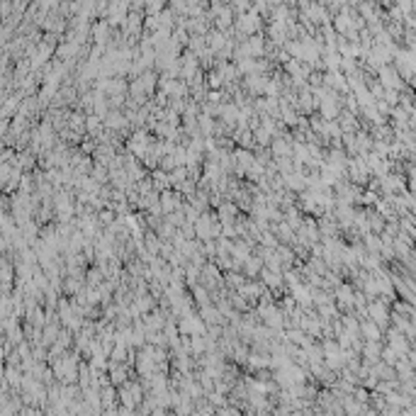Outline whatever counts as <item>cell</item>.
Here are the masks:
<instances>
[{
  "mask_svg": "<svg viewBox=\"0 0 416 416\" xmlns=\"http://www.w3.org/2000/svg\"><path fill=\"white\" fill-rule=\"evenodd\" d=\"M338 110H341V107L336 105V100H333V93H331L329 97H324V100H321L319 112H321V117H324V120H336V117H338Z\"/></svg>",
  "mask_w": 416,
  "mask_h": 416,
  "instance_id": "obj_2",
  "label": "cell"
},
{
  "mask_svg": "<svg viewBox=\"0 0 416 416\" xmlns=\"http://www.w3.org/2000/svg\"><path fill=\"white\" fill-rule=\"evenodd\" d=\"M236 212H239V207H236L234 202H222V207H217V214H219V219H222L224 224L234 222Z\"/></svg>",
  "mask_w": 416,
  "mask_h": 416,
  "instance_id": "obj_4",
  "label": "cell"
},
{
  "mask_svg": "<svg viewBox=\"0 0 416 416\" xmlns=\"http://www.w3.org/2000/svg\"><path fill=\"white\" fill-rule=\"evenodd\" d=\"M127 375H129V368L125 363H117V361H110V380L114 387H122L127 382Z\"/></svg>",
  "mask_w": 416,
  "mask_h": 416,
  "instance_id": "obj_1",
  "label": "cell"
},
{
  "mask_svg": "<svg viewBox=\"0 0 416 416\" xmlns=\"http://www.w3.org/2000/svg\"><path fill=\"white\" fill-rule=\"evenodd\" d=\"M222 83H224V73H212L209 76V85L212 88H222Z\"/></svg>",
  "mask_w": 416,
  "mask_h": 416,
  "instance_id": "obj_7",
  "label": "cell"
},
{
  "mask_svg": "<svg viewBox=\"0 0 416 416\" xmlns=\"http://www.w3.org/2000/svg\"><path fill=\"white\" fill-rule=\"evenodd\" d=\"M363 333H365L370 341H377V336H380V331H377V324H375V321H365V324H363Z\"/></svg>",
  "mask_w": 416,
  "mask_h": 416,
  "instance_id": "obj_5",
  "label": "cell"
},
{
  "mask_svg": "<svg viewBox=\"0 0 416 416\" xmlns=\"http://www.w3.org/2000/svg\"><path fill=\"white\" fill-rule=\"evenodd\" d=\"M263 268H265V263H263V258H261V256H251L249 261L244 263V273H246L249 277H258Z\"/></svg>",
  "mask_w": 416,
  "mask_h": 416,
  "instance_id": "obj_3",
  "label": "cell"
},
{
  "mask_svg": "<svg viewBox=\"0 0 416 416\" xmlns=\"http://www.w3.org/2000/svg\"><path fill=\"white\" fill-rule=\"evenodd\" d=\"M368 312H370V317H375V321H377V324H382V321L387 319V314H385L382 305H370V309H368Z\"/></svg>",
  "mask_w": 416,
  "mask_h": 416,
  "instance_id": "obj_6",
  "label": "cell"
}]
</instances>
